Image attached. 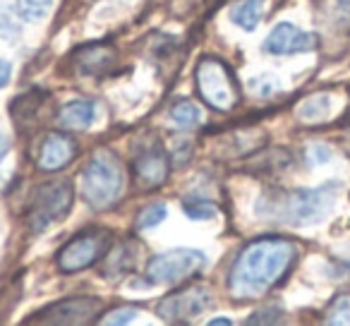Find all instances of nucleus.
<instances>
[{
	"label": "nucleus",
	"instance_id": "nucleus-11",
	"mask_svg": "<svg viewBox=\"0 0 350 326\" xmlns=\"http://www.w3.org/2000/svg\"><path fill=\"white\" fill-rule=\"evenodd\" d=\"M75 154H77V144H75L72 137L65 135V132H49L39 144L36 166L46 173L63 171L65 166H70Z\"/></svg>",
	"mask_w": 350,
	"mask_h": 326
},
{
	"label": "nucleus",
	"instance_id": "nucleus-26",
	"mask_svg": "<svg viewBox=\"0 0 350 326\" xmlns=\"http://www.w3.org/2000/svg\"><path fill=\"white\" fill-rule=\"evenodd\" d=\"M10 77H12V65L8 60H0V89L10 82Z\"/></svg>",
	"mask_w": 350,
	"mask_h": 326
},
{
	"label": "nucleus",
	"instance_id": "nucleus-14",
	"mask_svg": "<svg viewBox=\"0 0 350 326\" xmlns=\"http://www.w3.org/2000/svg\"><path fill=\"white\" fill-rule=\"evenodd\" d=\"M94 118H96V108L92 101H70L58 113V120L65 130H87Z\"/></svg>",
	"mask_w": 350,
	"mask_h": 326
},
{
	"label": "nucleus",
	"instance_id": "nucleus-29",
	"mask_svg": "<svg viewBox=\"0 0 350 326\" xmlns=\"http://www.w3.org/2000/svg\"><path fill=\"white\" fill-rule=\"evenodd\" d=\"M343 146H345V151H348V156H350V130H348V135H345V139H343Z\"/></svg>",
	"mask_w": 350,
	"mask_h": 326
},
{
	"label": "nucleus",
	"instance_id": "nucleus-30",
	"mask_svg": "<svg viewBox=\"0 0 350 326\" xmlns=\"http://www.w3.org/2000/svg\"><path fill=\"white\" fill-rule=\"evenodd\" d=\"M209 324H214V326H219V324H230V319H211Z\"/></svg>",
	"mask_w": 350,
	"mask_h": 326
},
{
	"label": "nucleus",
	"instance_id": "nucleus-12",
	"mask_svg": "<svg viewBox=\"0 0 350 326\" xmlns=\"http://www.w3.org/2000/svg\"><path fill=\"white\" fill-rule=\"evenodd\" d=\"M168 173H170V161L159 144L146 146L144 151H139L135 156V178L146 190H154V187L163 185Z\"/></svg>",
	"mask_w": 350,
	"mask_h": 326
},
{
	"label": "nucleus",
	"instance_id": "nucleus-19",
	"mask_svg": "<svg viewBox=\"0 0 350 326\" xmlns=\"http://www.w3.org/2000/svg\"><path fill=\"white\" fill-rule=\"evenodd\" d=\"M53 8V0H15V12L25 22H39Z\"/></svg>",
	"mask_w": 350,
	"mask_h": 326
},
{
	"label": "nucleus",
	"instance_id": "nucleus-10",
	"mask_svg": "<svg viewBox=\"0 0 350 326\" xmlns=\"http://www.w3.org/2000/svg\"><path fill=\"white\" fill-rule=\"evenodd\" d=\"M317 44H319V39L314 34L302 31L300 27L291 25V22H278L264 41V51L271 55H295L314 51Z\"/></svg>",
	"mask_w": 350,
	"mask_h": 326
},
{
	"label": "nucleus",
	"instance_id": "nucleus-2",
	"mask_svg": "<svg viewBox=\"0 0 350 326\" xmlns=\"http://www.w3.org/2000/svg\"><path fill=\"white\" fill-rule=\"evenodd\" d=\"M338 182H326L319 187L300 190H269L257 202V216L264 221L286 226H314L321 223L334 211L338 200Z\"/></svg>",
	"mask_w": 350,
	"mask_h": 326
},
{
	"label": "nucleus",
	"instance_id": "nucleus-25",
	"mask_svg": "<svg viewBox=\"0 0 350 326\" xmlns=\"http://www.w3.org/2000/svg\"><path fill=\"white\" fill-rule=\"evenodd\" d=\"M307 159H310V163H317V166H319V163H326V161L331 159V151L326 149V146H312L310 151H307Z\"/></svg>",
	"mask_w": 350,
	"mask_h": 326
},
{
	"label": "nucleus",
	"instance_id": "nucleus-5",
	"mask_svg": "<svg viewBox=\"0 0 350 326\" xmlns=\"http://www.w3.org/2000/svg\"><path fill=\"white\" fill-rule=\"evenodd\" d=\"M197 89H200L202 98L209 103L214 111H230L238 106L240 101V89L235 82L233 72L228 70V65L219 58H204L197 65Z\"/></svg>",
	"mask_w": 350,
	"mask_h": 326
},
{
	"label": "nucleus",
	"instance_id": "nucleus-16",
	"mask_svg": "<svg viewBox=\"0 0 350 326\" xmlns=\"http://www.w3.org/2000/svg\"><path fill=\"white\" fill-rule=\"evenodd\" d=\"M137 245L135 243H120L116 249H111L108 254V267H106V276L108 273H127L135 271L137 267Z\"/></svg>",
	"mask_w": 350,
	"mask_h": 326
},
{
	"label": "nucleus",
	"instance_id": "nucleus-4",
	"mask_svg": "<svg viewBox=\"0 0 350 326\" xmlns=\"http://www.w3.org/2000/svg\"><path fill=\"white\" fill-rule=\"evenodd\" d=\"M75 204V187L70 180H51L39 185L31 197V206L27 221L31 233H44L51 223L63 221Z\"/></svg>",
	"mask_w": 350,
	"mask_h": 326
},
{
	"label": "nucleus",
	"instance_id": "nucleus-28",
	"mask_svg": "<svg viewBox=\"0 0 350 326\" xmlns=\"http://www.w3.org/2000/svg\"><path fill=\"white\" fill-rule=\"evenodd\" d=\"M336 3H338V8L343 12H350V0H336Z\"/></svg>",
	"mask_w": 350,
	"mask_h": 326
},
{
	"label": "nucleus",
	"instance_id": "nucleus-18",
	"mask_svg": "<svg viewBox=\"0 0 350 326\" xmlns=\"http://www.w3.org/2000/svg\"><path fill=\"white\" fill-rule=\"evenodd\" d=\"M170 120L180 127V130H195V127L202 125V111L195 103L180 101L170 108Z\"/></svg>",
	"mask_w": 350,
	"mask_h": 326
},
{
	"label": "nucleus",
	"instance_id": "nucleus-20",
	"mask_svg": "<svg viewBox=\"0 0 350 326\" xmlns=\"http://www.w3.org/2000/svg\"><path fill=\"white\" fill-rule=\"evenodd\" d=\"M165 216H168V209H165V204H161V202H156V204H149V206H144V209L139 211V216H137V228H139V230L156 228L159 223H163Z\"/></svg>",
	"mask_w": 350,
	"mask_h": 326
},
{
	"label": "nucleus",
	"instance_id": "nucleus-15",
	"mask_svg": "<svg viewBox=\"0 0 350 326\" xmlns=\"http://www.w3.org/2000/svg\"><path fill=\"white\" fill-rule=\"evenodd\" d=\"M262 3L264 0H240V3H235L233 5V10H230V20H233L240 29L254 31L259 22H262V15H264Z\"/></svg>",
	"mask_w": 350,
	"mask_h": 326
},
{
	"label": "nucleus",
	"instance_id": "nucleus-23",
	"mask_svg": "<svg viewBox=\"0 0 350 326\" xmlns=\"http://www.w3.org/2000/svg\"><path fill=\"white\" fill-rule=\"evenodd\" d=\"M250 87H252V92L259 94V96H271L273 92H278V79L271 77V74H264V77L252 79Z\"/></svg>",
	"mask_w": 350,
	"mask_h": 326
},
{
	"label": "nucleus",
	"instance_id": "nucleus-27",
	"mask_svg": "<svg viewBox=\"0 0 350 326\" xmlns=\"http://www.w3.org/2000/svg\"><path fill=\"white\" fill-rule=\"evenodd\" d=\"M8 151H10V139H8V135L3 130H0V161L5 159Z\"/></svg>",
	"mask_w": 350,
	"mask_h": 326
},
{
	"label": "nucleus",
	"instance_id": "nucleus-1",
	"mask_svg": "<svg viewBox=\"0 0 350 326\" xmlns=\"http://www.w3.org/2000/svg\"><path fill=\"white\" fill-rule=\"evenodd\" d=\"M297 259V245L286 238H257L233 259L228 271V290L238 300L267 295L286 278Z\"/></svg>",
	"mask_w": 350,
	"mask_h": 326
},
{
	"label": "nucleus",
	"instance_id": "nucleus-13",
	"mask_svg": "<svg viewBox=\"0 0 350 326\" xmlns=\"http://www.w3.org/2000/svg\"><path fill=\"white\" fill-rule=\"evenodd\" d=\"M336 113V94L334 92H317L312 96L302 98L300 106L295 108V118L305 125H321L331 120Z\"/></svg>",
	"mask_w": 350,
	"mask_h": 326
},
{
	"label": "nucleus",
	"instance_id": "nucleus-6",
	"mask_svg": "<svg viewBox=\"0 0 350 326\" xmlns=\"http://www.w3.org/2000/svg\"><path fill=\"white\" fill-rule=\"evenodd\" d=\"M204 264H206V257L200 249H187V247L170 249V252L156 254V257L149 259L146 281H149L151 286L180 283V281H185V278L195 276Z\"/></svg>",
	"mask_w": 350,
	"mask_h": 326
},
{
	"label": "nucleus",
	"instance_id": "nucleus-21",
	"mask_svg": "<svg viewBox=\"0 0 350 326\" xmlns=\"http://www.w3.org/2000/svg\"><path fill=\"white\" fill-rule=\"evenodd\" d=\"M183 209H185V214L195 221H204V219L216 216V206L206 200H197V197H192V200L187 197V200L183 202Z\"/></svg>",
	"mask_w": 350,
	"mask_h": 326
},
{
	"label": "nucleus",
	"instance_id": "nucleus-17",
	"mask_svg": "<svg viewBox=\"0 0 350 326\" xmlns=\"http://www.w3.org/2000/svg\"><path fill=\"white\" fill-rule=\"evenodd\" d=\"M79 60V70L82 72H98V70L108 68L113 60V53L103 46H94V49H84L77 53Z\"/></svg>",
	"mask_w": 350,
	"mask_h": 326
},
{
	"label": "nucleus",
	"instance_id": "nucleus-24",
	"mask_svg": "<svg viewBox=\"0 0 350 326\" xmlns=\"http://www.w3.org/2000/svg\"><path fill=\"white\" fill-rule=\"evenodd\" d=\"M137 307H118V310H113L108 316H103L101 324H127V321H132L137 316Z\"/></svg>",
	"mask_w": 350,
	"mask_h": 326
},
{
	"label": "nucleus",
	"instance_id": "nucleus-7",
	"mask_svg": "<svg viewBox=\"0 0 350 326\" xmlns=\"http://www.w3.org/2000/svg\"><path fill=\"white\" fill-rule=\"evenodd\" d=\"M108 245H111L108 230L94 228L87 233H79L58 252V269L63 273H77L82 269H89L106 254Z\"/></svg>",
	"mask_w": 350,
	"mask_h": 326
},
{
	"label": "nucleus",
	"instance_id": "nucleus-22",
	"mask_svg": "<svg viewBox=\"0 0 350 326\" xmlns=\"http://www.w3.org/2000/svg\"><path fill=\"white\" fill-rule=\"evenodd\" d=\"M326 324H350V295H338L326 316Z\"/></svg>",
	"mask_w": 350,
	"mask_h": 326
},
{
	"label": "nucleus",
	"instance_id": "nucleus-8",
	"mask_svg": "<svg viewBox=\"0 0 350 326\" xmlns=\"http://www.w3.org/2000/svg\"><path fill=\"white\" fill-rule=\"evenodd\" d=\"M209 307H214V297H211L209 288L192 286L180 293H173V295L163 297L159 305V314L165 321H185L200 316Z\"/></svg>",
	"mask_w": 350,
	"mask_h": 326
},
{
	"label": "nucleus",
	"instance_id": "nucleus-9",
	"mask_svg": "<svg viewBox=\"0 0 350 326\" xmlns=\"http://www.w3.org/2000/svg\"><path fill=\"white\" fill-rule=\"evenodd\" d=\"M101 310V300L96 297H68L60 300L55 305L46 307L39 316H34L31 321L36 324H87L89 319H94V314H98Z\"/></svg>",
	"mask_w": 350,
	"mask_h": 326
},
{
	"label": "nucleus",
	"instance_id": "nucleus-3",
	"mask_svg": "<svg viewBox=\"0 0 350 326\" xmlns=\"http://www.w3.org/2000/svg\"><path fill=\"white\" fill-rule=\"evenodd\" d=\"M125 187V173L120 161L111 151H98L92 156L82 173V195L94 209H108L122 195Z\"/></svg>",
	"mask_w": 350,
	"mask_h": 326
}]
</instances>
